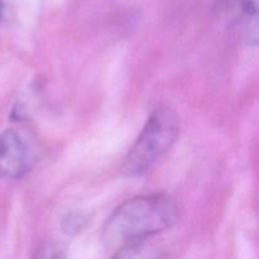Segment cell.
<instances>
[{
    "label": "cell",
    "instance_id": "obj_1",
    "mask_svg": "<svg viewBox=\"0 0 259 259\" xmlns=\"http://www.w3.org/2000/svg\"><path fill=\"white\" fill-rule=\"evenodd\" d=\"M179 219V207L164 194L142 195L119 205L106 219L101 240L115 254L136 243L169 229Z\"/></svg>",
    "mask_w": 259,
    "mask_h": 259
},
{
    "label": "cell",
    "instance_id": "obj_2",
    "mask_svg": "<svg viewBox=\"0 0 259 259\" xmlns=\"http://www.w3.org/2000/svg\"><path fill=\"white\" fill-rule=\"evenodd\" d=\"M179 137V120L167 108H159L149 116L126 156L123 172L128 177L142 176L146 174L167 151Z\"/></svg>",
    "mask_w": 259,
    "mask_h": 259
},
{
    "label": "cell",
    "instance_id": "obj_3",
    "mask_svg": "<svg viewBox=\"0 0 259 259\" xmlns=\"http://www.w3.org/2000/svg\"><path fill=\"white\" fill-rule=\"evenodd\" d=\"M35 162V149L27 133L8 129L0 134V176L22 179Z\"/></svg>",
    "mask_w": 259,
    "mask_h": 259
},
{
    "label": "cell",
    "instance_id": "obj_4",
    "mask_svg": "<svg viewBox=\"0 0 259 259\" xmlns=\"http://www.w3.org/2000/svg\"><path fill=\"white\" fill-rule=\"evenodd\" d=\"M219 17L245 39H257V4L254 0H220Z\"/></svg>",
    "mask_w": 259,
    "mask_h": 259
},
{
    "label": "cell",
    "instance_id": "obj_5",
    "mask_svg": "<svg viewBox=\"0 0 259 259\" xmlns=\"http://www.w3.org/2000/svg\"><path fill=\"white\" fill-rule=\"evenodd\" d=\"M82 225H83V218L81 217V215L71 214L65 219L63 230H65L66 233L77 232L78 229H81V228H82Z\"/></svg>",
    "mask_w": 259,
    "mask_h": 259
},
{
    "label": "cell",
    "instance_id": "obj_6",
    "mask_svg": "<svg viewBox=\"0 0 259 259\" xmlns=\"http://www.w3.org/2000/svg\"><path fill=\"white\" fill-rule=\"evenodd\" d=\"M3 12H4V5H3V2H2V0H0V19H2Z\"/></svg>",
    "mask_w": 259,
    "mask_h": 259
}]
</instances>
